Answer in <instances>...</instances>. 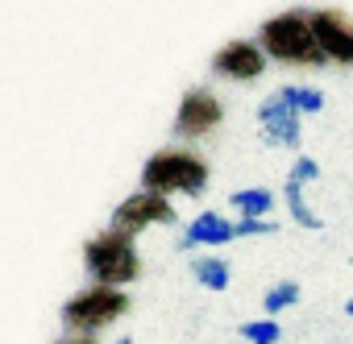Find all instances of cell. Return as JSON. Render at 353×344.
Returning <instances> with one entry per match:
<instances>
[{
    "label": "cell",
    "instance_id": "6da1fadb",
    "mask_svg": "<svg viewBox=\"0 0 353 344\" xmlns=\"http://www.w3.org/2000/svg\"><path fill=\"white\" fill-rule=\"evenodd\" d=\"M141 187L154 195H204L208 162L192 149H158L141 166Z\"/></svg>",
    "mask_w": 353,
    "mask_h": 344
},
{
    "label": "cell",
    "instance_id": "7a4b0ae2",
    "mask_svg": "<svg viewBox=\"0 0 353 344\" xmlns=\"http://www.w3.org/2000/svg\"><path fill=\"white\" fill-rule=\"evenodd\" d=\"M83 266L92 274V282H100V286H129L141 274V257H137L133 237L112 228V224L83 245Z\"/></svg>",
    "mask_w": 353,
    "mask_h": 344
},
{
    "label": "cell",
    "instance_id": "3957f363",
    "mask_svg": "<svg viewBox=\"0 0 353 344\" xmlns=\"http://www.w3.org/2000/svg\"><path fill=\"white\" fill-rule=\"evenodd\" d=\"M258 46H262V54H270V58H279V63H303V67H324V63H328L324 50H320L316 38H312L307 13H299V9L262 21Z\"/></svg>",
    "mask_w": 353,
    "mask_h": 344
},
{
    "label": "cell",
    "instance_id": "277c9868",
    "mask_svg": "<svg viewBox=\"0 0 353 344\" xmlns=\"http://www.w3.org/2000/svg\"><path fill=\"white\" fill-rule=\"evenodd\" d=\"M129 311V294L121 286H88L79 294H71L63 303V327L67 332H100L112 319H121Z\"/></svg>",
    "mask_w": 353,
    "mask_h": 344
},
{
    "label": "cell",
    "instance_id": "5b68a950",
    "mask_svg": "<svg viewBox=\"0 0 353 344\" xmlns=\"http://www.w3.org/2000/svg\"><path fill=\"white\" fill-rule=\"evenodd\" d=\"M150 224H174V204H170V195H154V191L141 187L137 195L121 200L117 212H112V228H121V233H129V237H137V233L150 228Z\"/></svg>",
    "mask_w": 353,
    "mask_h": 344
},
{
    "label": "cell",
    "instance_id": "8992f818",
    "mask_svg": "<svg viewBox=\"0 0 353 344\" xmlns=\"http://www.w3.org/2000/svg\"><path fill=\"white\" fill-rule=\"evenodd\" d=\"M221 120H225L221 100H216L208 87H192V92L179 100V112H174V133L188 137V141H200V137H208Z\"/></svg>",
    "mask_w": 353,
    "mask_h": 344
},
{
    "label": "cell",
    "instance_id": "52a82bcc",
    "mask_svg": "<svg viewBox=\"0 0 353 344\" xmlns=\"http://www.w3.org/2000/svg\"><path fill=\"white\" fill-rule=\"evenodd\" d=\"M307 25H312V38H316V46L324 50V58L353 63V30L345 25V17H341V13H332V9L307 13Z\"/></svg>",
    "mask_w": 353,
    "mask_h": 344
},
{
    "label": "cell",
    "instance_id": "ba28073f",
    "mask_svg": "<svg viewBox=\"0 0 353 344\" xmlns=\"http://www.w3.org/2000/svg\"><path fill=\"white\" fill-rule=\"evenodd\" d=\"M262 67H266V54L258 42H225L212 54V71L225 79H258Z\"/></svg>",
    "mask_w": 353,
    "mask_h": 344
},
{
    "label": "cell",
    "instance_id": "9c48e42d",
    "mask_svg": "<svg viewBox=\"0 0 353 344\" xmlns=\"http://www.w3.org/2000/svg\"><path fill=\"white\" fill-rule=\"evenodd\" d=\"M258 120H262V137L266 141H274V145H299V112L287 104V100H266L262 104V112H258Z\"/></svg>",
    "mask_w": 353,
    "mask_h": 344
},
{
    "label": "cell",
    "instance_id": "30bf717a",
    "mask_svg": "<svg viewBox=\"0 0 353 344\" xmlns=\"http://www.w3.org/2000/svg\"><path fill=\"white\" fill-rule=\"evenodd\" d=\"M233 241V220H225L221 212H200L188 233H183V249H196V245H229Z\"/></svg>",
    "mask_w": 353,
    "mask_h": 344
},
{
    "label": "cell",
    "instance_id": "8fae6325",
    "mask_svg": "<svg viewBox=\"0 0 353 344\" xmlns=\"http://www.w3.org/2000/svg\"><path fill=\"white\" fill-rule=\"evenodd\" d=\"M233 212L237 216H266L270 208H274V195L266 191V187H250V191H233Z\"/></svg>",
    "mask_w": 353,
    "mask_h": 344
},
{
    "label": "cell",
    "instance_id": "7c38bea8",
    "mask_svg": "<svg viewBox=\"0 0 353 344\" xmlns=\"http://www.w3.org/2000/svg\"><path fill=\"white\" fill-rule=\"evenodd\" d=\"M192 274H196V282L208 286V290H225V286H229V266H225L221 257H196V261H192Z\"/></svg>",
    "mask_w": 353,
    "mask_h": 344
},
{
    "label": "cell",
    "instance_id": "4fadbf2b",
    "mask_svg": "<svg viewBox=\"0 0 353 344\" xmlns=\"http://www.w3.org/2000/svg\"><path fill=\"white\" fill-rule=\"evenodd\" d=\"M279 100H287L299 116H303V112H320V108H324V96H320V92H312V87H283V92H279Z\"/></svg>",
    "mask_w": 353,
    "mask_h": 344
},
{
    "label": "cell",
    "instance_id": "5bb4252c",
    "mask_svg": "<svg viewBox=\"0 0 353 344\" xmlns=\"http://www.w3.org/2000/svg\"><path fill=\"white\" fill-rule=\"evenodd\" d=\"M287 208H291V216H295V220H299L303 228H320L316 212H312V208L303 204V183H295V179L287 183Z\"/></svg>",
    "mask_w": 353,
    "mask_h": 344
},
{
    "label": "cell",
    "instance_id": "9a60e30c",
    "mask_svg": "<svg viewBox=\"0 0 353 344\" xmlns=\"http://www.w3.org/2000/svg\"><path fill=\"white\" fill-rule=\"evenodd\" d=\"M295 303H299V286H295V282H279V286L266 290V315H283V311L295 307Z\"/></svg>",
    "mask_w": 353,
    "mask_h": 344
},
{
    "label": "cell",
    "instance_id": "2e32d148",
    "mask_svg": "<svg viewBox=\"0 0 353 344\" xmlns=\"http://www.w3.org/2000/svg\"><path fill=\"white\" fill-rule=\"evenodd\" d=\"M241 336H245L250 344H274V340H279V319H274V315L250 319V323H241Z\"/></svg>",
    "mask_w": 353,
    "mask_h": 344
},
{
    "label": "cell",
    "instance_id": "e0dca14e",
    "mask_svg": "<svg viewBox=\"0 0 353 344\" xmlns=\"http://www.w3.org/2000/svg\"><path fill=\"white\" fill-rule=\"evenodd\" d=\"M291 179H295V183H303V187H307V183H312V179H316V162H312V158H299V162H295V166H291Z\"/></svg>",
    "mask_w": 353,
    "mask_h": 344
},
{
    "label": "cell",
    "instance_id": "ac0fdd59",
    "mask_svg": "<svg viewBox=\"0 0 353 344\" xmlns=\"http://www.w3.org/2000/svg\"><path fill=\"white\" fill-rule=\"evenodd\" d=\"M59 344H96V332H63Z\"/></svg>",
    "mask_w": 353,
    "mask_h": 344
},
{
    "label": "cell",
    "instance_id": "d6986e66",
    "mask_svg": "<svg viewBox=\"0 0 353 344\" xmlns=\"http://www.w3.org/2000/svg\"><path fill=\"white\" fill-rule=\"evenodd\" d=\"M345 311H349V315H353V299H349V303H345Z\"/></svg>",
    "mask_w": 353,
    "mask_h": 344
},
{
    "label": "cell",
    "instance_id": "ffe728a7",
    "mask_svg": "<svg viewBox=\"0 0 353 344\" xmlns=\"http://www.w3.org/2000/svg\"><path fill=\"white\" fill-rule=\"evenodd\" d=\"M117 344H133V340H129V336H121V340H117Z\"/></svg>",
    "mask_w": 353,
    "mask_h": 344
}]
</instances>
